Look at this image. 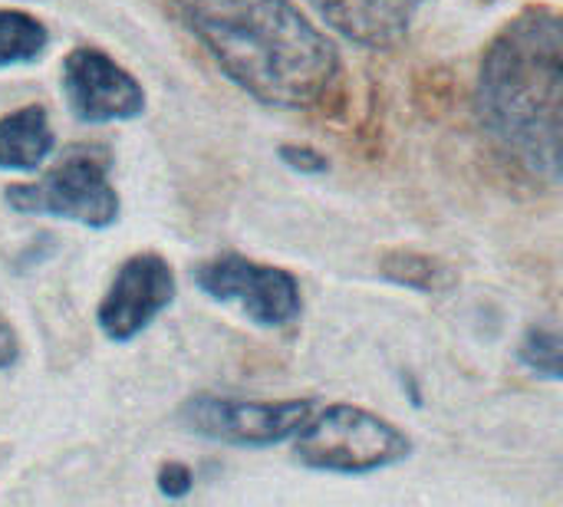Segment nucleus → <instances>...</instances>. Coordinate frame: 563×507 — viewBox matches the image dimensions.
I'll return each mask as SVG.
<instances>
[{"label":"nucleus","mask_w":563,"mask_h":507,"mask_svg":"<svg viewBox=\"0 0 563 507\" xmlns=\"http://www.w3.org/2000/svg\"><path fill=\"white\" fill-rule=\"evenodd\" d=\"M228 82L271 109H317L340 86L336 43L294 0H168Z\"/></svg>","instance_id":"1"},{"label":"nucleus","mask_w":563,"mask_h":507,"mask_svg":"<svg viewBox=\"0 0 563 507\" xmlns=\"http://www.w3.org/2000/svg\"><path fill=\"white\" fill-rule=\"evenodd\" d=\"M475 112L521 175L563 188V10L525 7L478 63Z\"/></svg>","instance_id":"2"},{"label":"nucleus","mask_w":563,"mask_h":507,"mask_svg":"<svg viewBox=\"0 0 563 507\" xmlns=\"http://www.w3.org/2000/svg\"><path fill=\"white\" fill-rule=\"evenodd\" d=\"M294 455L310 472L360 478L406 462L412 455V439L396 422L363 406L333 403L317 409L297 432Z\"/></svg>","instance_id":"3"},{"label":"nucleus","mask_w":563,"mask_h":507,"mask_svg":"<svg viewBox=\"0 0 563 507\" xmlns=\"http://www.w3.org/2000/svg\"><path fill=\"white\" fill-rule=\"evenodd\" d=\"M3 201L16 214H49L92 231L112 228L122 211L112 185V148L102 142L69 145L43 178L7 185Z\"/></svg>","instance_id":"4"},{"label":"nucleus","mask_w":563,"mask_h":507,"mask_svg":"<svg viewBox=\"0 0 563 507\" xmlns=\"http://www.w3.org/2000/svg\"><path fill=\"white\" fill-rule=\"evenodd\" d=\"M191 277L205 297L238 307L254 327L264 330H284L303 313L300 280L277 264H264L244 254H218L201 261Z\"/></svg>","instance_id":"5"},{"label":"nucleus","mask_w":563,"mask_h":507,"mask_svg":"<svg viewBox=\"0 0 563 507\" xmlns=\"http://www.w3.org/2000/svg\"><path fill=\"white\" fill-rule=\"evenodd\" d=\"M317 412L313 399H277V403H254V399H228L198 393L181 403V426L208 442L231 445V449H274L290 439L310 422Z\"/></svg>","instance_id":"6"},{"label":"nucleus","mask_w":563,"mask_h":507,"mask_svg":"<svg viewBox=\"0 0 563 507\" xmlns=\"http://www.w3.org/2000/svg\"><path fill=\"white\" fill-rule=\"evenodd\" d=\"M175 294L178 280L172 264L155 251H139L125 257L109 280L96 310V323L106 340L132 343L175 304Z\"/></svg>","instance_id":"7"},{"label":"nucleus","mask_w":563,"mask_h":507,"mask_svg":"<svg viewBox=\"0 0 563 507\" xmlns=\"http://www.w3.org/2000/svg\"><path fill=\"white\" fill-rule=\"evenodd\" d=\"M69 112L86 125L129 122L145 112V89L135 73L99 46H76L59 69Z\"/></svg>","instance_id":"8"},{"label":"nucleus","mask_w":563,"mask_h":507,"mask_svg":"<svg viewBox=\"0 0 563 507\" xmlns=\"http://www.w3.org/2000/svg\"><path fill=\"white\" fill-rule=\"evenodd\" d=\"M323 23L366 49L399 46L429 0H310Z\"/></svg>","instance_id":"9"},{"label":"nucleus","mask_w":563,"mask_h":507,"mask_svg":"<svg viewBox=\"0 0 563 507\" xmlns=\"http://www.w3.org/2000/svg\"><path fill=\"white\" fill-rule=\"evenodd\" d=\"M53 152L49 112L40 102L20 106L0 115V168L3 172H36Z\"/></svg>","instance_id":"10"},{"label":"nucleus","mask_w":563,"mask_h":507,"mask_svg":"<svg viewBox=\"0 0 563 507\" xmlns=\"http://www.w3.org/2000/svg\"><path fill=\"white\" fill-rule=\"evenodd\" d=\"M379 274L406 290L416 294H442L455 284V274L449 264H442L432 254L409 251V247H393L379 257Z\"/></svg>","instance_id":"11"},{"label":"nucleus","mask_w":563,"mask_h":507,"mask_svg":"<svg viewBox=\"0 0 563 507\" xmlns=\"http://www.w3.org/2000/svg\"><path fill=\"white\" fill-rule=\"evenodd\" d=\"M49 46V30L26 10L0 7V69L36 63Z\"/></svg>","instance_id":"12"},{"label":"nucleus","mask_w":563,"mask_h":507,"mask_svg":"<svg viewBox=\"0 0 563 507\" xmlns=\"http://www.w3.org/2000/svg\"><path fill=\"white\" fill-rule=\"evenodd\" d=\"M518 363L541 376L563 383V333L551 327H531L518 343Z\"/></svg>","instance_id":"13"},{"label":"nucleus","mask_w":563,"mask_h":507,"mask_svg":"<svg viewBox=\"0 0 563 507\" xmlns=\"http://www.w3.org/2000/svg\"><path fill=\"white\" fill-rule=\"evenodd\" d=\"M280 162L290 168V172H300V175H323L330 168V158L313 148V145H300V142H290V145H280L277 148Z\"/></svg>","instance_id":"14"},{"label":"nucleus","mask_w":563,"mask_h":507,"mask_svg":"<svg viewBox=\"0 0 563 507\" xmlns=\"http://www.w3.org/2000/svg\"><path fill=\"white\" fill-rule=\"evenodd\" d=\"M155 485H158V492H162L165 498L178 502V498H188V495H191V488H195V472H191V465H185V462H165V465L158 469Z\"/></svg>","instance_id":"15"},{"label":"nucleus","mask_w":563,"mask_h":507,"mask_svg":"<svg viewBox=\"0 0 563 507\" xmlns=\"http://www.w3.org/2000/svg\"><path fill=\"white\" fill-rule=\"evenodd\" d=\"M20 337H16V330L10 327V320L7 317H0V373H7V370H13L16 363H20Z\"/></svg>","instance_id":"16"}]
</instances>
